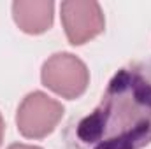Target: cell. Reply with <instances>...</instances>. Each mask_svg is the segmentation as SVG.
<instances>
[{
  "mask_svg": "<svg viewBox=\"0 0 151 149\" xmlns=\"http://www.w3.org/2000/svg\"><path fill=\"white\" fill-rule=\"evenodd\" d=\"M2 139H4V121H2V116H0V144H2Z\"/></svg>",
  "mask_w": 151,
  "mask_h": 149,
  "instance_id": "52a82bcc",
  "label": "cell"
},
{
  "mask_svg": "<svg viewBox=\"0 0 151 149\" xmlns=\"http://www.w3.org/2000/svg\"><path fill=\"white\" fill-rule=\"evenodd\" d=\"M62 21L70 44L81 46L104 32L106 19L97 2H63Z\"/></svg>",
  "mask_w": 151,
  "mask_h": 149,
  "instance_id": "277c9868",
  "label": "cell"
},
{
  "mask_svg": "<svg viewBox=\"0 0 151 149\" xmlns=\"http://www.w3.org/2000/svg\"><path fill=\"white\" fill-rule=\"evenodd\" d=\"M65 149H142L151 144V60L119 69L100 104L70 121Z\"/></svg>",
  "mask_w": 151,
  "mask_h": 149,
  "instance_id": "6da1fadb",
  "label": "cell"
},
{
  "mask_svg": "<svg viewBox=\"0 0 151 149\" xmlns=\"http://www.w3.org/2000/svg\"><path fill=\"white\" fill-rule=\"evenodd\" d=\"M7 149H40V148H35V146H25V144H12V146H9Z\"/></svg>",
  "mask_w": 151,
  "mask_h": 149,
  "instance_id": "8992f818",
  "label": "cell"
},
{
  "mask_svg": "<svg viewBox=\"0 0 151 149\" xmlns=\"http://www.w3.org/2000/svg\"><path fill=\"white\" fill-rule=\"evenodd\" d=\"M53 2L19 0L12 4V16L16 25L27 34H42L53 25Z\"/></svg>",
  "mask_w": 151,
  "mask_h": 149,
  "instance_id": "5b68a950",
  "label": "cell"
},
{
  "mask_svg": "<svg viewBox=\"0 0 151 149\" xmlns=\"http://www.w3.org/2000/svg\"><path fill=\"white\" fill-rule=\"evenodd\" d=\"M90 81L86 65L74 54H53L42 67V82L63 98H77L84 93Z\"/></svg>",
  "mask_w": 151,
  "mask_h": 149,
  "instance_id": "7a4b0ae2",
  "label": "cell"
},
{
  "mask_svg": "<svg viewBox=\"0 0 151 149\" xmlns=\"http://www.w3.org/2000/svg\"><path fill=\"white\" fill-rule=\"evenodd\" d=\"M63 116L60 102L49 98L47 95L35 91L30 93L19 105L16 123L18 130L27 139H42L55 130Z\"/></svg>",
  "mask_w": 151,
  "mask_h": 149,
  "instance_id": "3957f363",
  "label": "cell"
}]
</instances>
